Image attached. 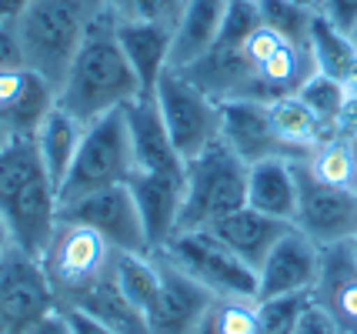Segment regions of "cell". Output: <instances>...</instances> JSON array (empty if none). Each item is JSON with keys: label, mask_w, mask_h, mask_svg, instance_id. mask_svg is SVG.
I'll list each match as a JSON object with an SVG mask.
<instances>
[{"label": "cell", "mask_w": 357, "mask_h": 334, "mask_svg": "<svg viewBox=\"0 0 357 334\" xmlns=\"http://www.w3.org/2000/svg\"><path fill=\"white\" fill-rule=\"evenodd\" d=\"M137 201L140 221L151 241V251L164 248L181 231V207H184V177L174 174H137L127 181Z\"/></svg>", "instance_id": "e0dca14e"}, {"label": "cell", "mask_w": 357, "mask_h": 334, "mask_svg": "<svg viewBox=\"0 0 357 334\" xmlns=\"http://www.w3.org/2000/svg\"><path fill=\"white\" fill-rule=\"evenodd\" d=\"M297 171V218L294 227L304 231L317 248L357 241V191L331 188L307 174L304 160H294Z\"/></svg>", "instance_id": "9c48e42d"}, {"label": "cell", "mask_w": 357, "mask_h": 334, "mask_svg": "<svg viewBox=\"0 0 357 334\" xmlns=\"http://www.w3.org/2000/svg\"><path fill=\"white\" fill-rule=\"evenodd\" d=\"M190 334H257L254 301L248 298H214L207 314Z\"/></svg>", "instance_id": "f546056e"}, {"label": "cell", "mask_w": 357, "mask_h": 334, "mask_svg": "<svg viewBox=\"0 0 357 334\" xmlns=\"http://www.w3.org/2000/svg\"><path fill=\"white\" fill-rule=\"evenodd\" d=\"M314 304L311 291L301 294H278V298H257L254 314H257V334H291L297 328L301 314Z\"/></svg>", "instance_id": "4dcf8cb0"}, {"label": "cell", "mask_w": 357, "mask_h": 334, "mask_svg": "<svg viewBox=\"0 0 357 334\" xmlns=\"http://www.w3.org/2000/svg\"><path fill=\"white\" fill-rule=\"evenodd\" d=\"M160 251H167L174 264L201 281L214 298H248L257 301V271L244 264L227 244H220L207 227L177 231Z\"/></svg>", "instance_id": "52a82bcc"}, {"label": "cell", "mask_w": 357, "mask_h": 334, "mask_svg": "<svg viewBox=\"0 0 357 334\" xmlns=\"http://www.w3.org/2000/svg\"><path fill=\"white\" fill-rule=\"evenodd\" d=\"M124 121H127V134H130L137 171H144V174L184 177L187 160L177 154L171 134H167V124H164V114L157 107L154 91H144L140 97H134L124 107Z\"/></svg>", "instance_id": "4fadbf2b"}, {"label": "cell", "mask_w": 357, "mask_h": 334, "mask_svg": "<svg viewBox=\"0 0 357 334\" xmlns=\"http://www.w3.org/2000/svg\"><path fill=\"white\" fill-rule=\"evenodd\" d=\"M248 204L261 214L294 224L297 218V171L294 160L267 158L250 164L248 171Z\"/></svg>", "instance_id": "44dd1931"}, {"label": "cell", "mask_w": 357, "mask_h": 334, "mask_svg": "<svg viewBox=\"0 0 357 334\" xmlns=\"http://www.w3.org/2000/svg\"><path fill=\"white\" fill-rule=\"evenodd\" d=\"M14 248V238H10V227H7V221H3V214H0V257L7 255Z\"/></svg>", "instance_id": "f35d334b"}, {"label": "cell", "mask_w": 357, "mask_h": 334, "mask_svg": "<svg viewBox=\"0 0 357 334\" xmlns=\"http://www.w3.org/2000/svg\"><path fill=\"white\" fill-rule=\"evenodd\" d=\"M0 308L10 334H24L40 314L57 308V294L40 257L20 251L17 244L0 257Z\"/></svg>", "instance_id": "30bf717a"}, {"label": "cell", "mask_w": 357, "mask_h": 334, "mask_svg": "<svg viewBox=\"0 0 357 334\" xmlns=\"http://www.w3.org/2000/svg\"><path fill=\"white\" fill-rule=\"evenodd\" d=\"M151 91L164 114L174 147L184 160L197 158L204 147H211L220 137V100L201 91L184 70L167 67Z\"/></svg>", "instance_id": "8992f818"}, {"label": "cell", "mask_w": 357, "mask_h": 334, "mask_svg": "<svg viewBox=\"0 0 357 334\" xmlns=\"http://www.w3.org/2000/svg\"><path fill=\"white\" fill-rule=\"evenodd\" d=\"M321 268V248L304 231L291 227L274 244V251L257 268V298H278V294H301L314 291Z\"/></svg>", "instance_id": "5bb4252c"}, {"label": "cell", "mask_w": 357, "mask_h": 334, "mask_svg": "<svg viewBox=\"0 0 357 334\" xmlns=\"http://www.w3.org/2000/svg\"><path fill=\"white\" fill-rule=\"evenodd\" d=\"M24 334H77V331H74V324L67 318V311L57 304V308H50L47 314H40Z\"/></svg>", "instance_id": "e575fe53"}, {"label": "cell", "mask_w": 357, "mask_h": 334, "mask_svg": "<svg viewBox=\"0 0 357 334\" xmlns=\"http://www.w3.org/2000/svg\"><path fill=\"white\" fill-rule=\"evenodd\" d=\"M227 17V0H181L174 17V40H171V67L184 70L197 57L218 44L220 27Z\"/></svg>", "instance_id": "d6986e66"}, {"label": "cell", "mask_w": 357, "mask_h": 334, "mask_svg": "<svg viewBox=\"0 0 357 334\" xmlns=\"http://www.w3.org/2000/svg\"><path fill=\"white\" fill-rule=\"evenodd\" d=\"M351 37H354V44H357V27H354V31H351Z\"/></svg>", "instance_id": "b9f144b4"}, {"label": "cell", "mask_w": 357, "mask_h": 334, "mask_svg": "<svg viewBox=\"0 0 357 334\" xmlns=\"http://www.w3.org/2000/svg\"><path fill=\"white\" fill-rule=\"evenodd\" d=\"M314 304L324 308L341 334H357V244L321 248V268L314 281Z\"/></svg>", "instance_id": "9a60e30c"}, {"label": "cell", "mask_w": 357, "mask_h": 334, "mask_svg": "<svg viewBox=\"0 0 357 334\" xmlns=\"http://www.w3.org/2000/svg\"><path fill=\"white\" fill-rule=\"evenodd\" d=\"M304 167L321 184L357 191V134H331L304 158Z\"/></svg>", "instance_id": "cb8c5ba5"}, {"label": "cell", "mask_w": 357, "mask_h": 334, "mask_svg": "<svg viewBox=\"0 0 357 334\" xmlns=\"http://www.w3.org/2000/svg\"><path fill=\"white\" fill-rule=\"evenodd\" d=\"M0 334H10V328H7V318H3V308H0Z\"/></svg>", "instance_id": "60d3db41"}, {"label": "cell", "mask_w": 357, "mask_h": 334, "mask_svg": "<svg viewBox=\"0 0 357 334\" xmlns=\"http://www.w3.org/2000/svg\"><path fill=\"white\" fill-rule=\"evenodd\" d=\"M27 7H31V0H0V20L14 24L17 17L27 10Z\"/></svg>", "instance_id": "74e56055"}, {"label": "cell", "mask_w": 357, "mask_h": 334, "mask_svg": "<svg viewBox=\"0 0 357 334\" xmlns=\"http://www.w3.org/2000/svg\"><path fill=\"white\" fill-rule=\"evenodd\" d=\"M61 308L67 311V318H70V324H74V331L77 334H117V331H110L100 318L87 314L84 308H74V304H61Z\"/></svg>", "instance_id": "8d00e7d4"}, {"label": "cell", "mask_w": 357, "mask_h": 334, "mask_svg": "<svg viewBox=\"0 0 357 334\" xmlns=\"http://www.w3.org/2000/svg\"><path fill=\"white\" fill-rule=\"evenodd\" d=\"M291 227H294V224L278 221V218H271V214H261V211H254L250 204L237 207L231 214H224L220 221L207 224V231H211L220 244H227L234 255L241 257L244 264H250L254 271L264 264L267 255L274 251V244H278Z\"/></svg>", "instance_id": "ac0fdd59"}, {"label": "cell", "mask_w": 357, "mask_h": 334, "mask_svg": "<svg viewBox=\"0 0 357 334\" xmlns=\"http://www.w3.org/2000/svg\"><path fill=\"white\" fill-rule=\"evenodd\" d=\"M10 141V130H7V124H3V117H0V147Z\"/></svg>", "instance_id": "ab89813d"}, {"label": "cell", "mask_w": 357, "mask_h": 334, "mask_svg": "<svg viewBox=\"0 0 357 334\" xmlns=\"http://www.w3.org/2000/svg\"><path fill=\"white\" fill-rule=\"evenodd\" d=\"M354 244H357V241H354Z\"/></svg>", "instance_id": "ee69618b"}, {"label": "cell", "mask_w": 357, "mask_h": 334, "mask_svg": "<svg viewBox=\"0 0 357 334\" xmlns=\"http://www.w3.org/2000/svg\"><path fill=\"white\" fill-rule=\"evenodd\" d=\"M291 334H341V328L331 321V314H327L324 308L311 304V308L301 314V321H297V328Z\"/></svg>", "instance_id": "836d02e7"}, {"label": "cell", "mask_w": 357, "mask_h": 334, "mask_svg": "<svg viewBox=\"0 0 357 334\" xmlns=\"http://www.w3.org/2000/svg\"><path fill=\"white\" fill-rule=\"evenodd\" d=\"M54 107L57 91L27 64L0 70V117L10 137H33Z\"/></svg>", "instance_id": "2e32d148"}, {"label": "cell", "mask_w": 357, "mask_h": 334, "mask_svg": "<svg viewBox=\"0 0 357 334\" xmlns=\"http://www.w3.org/2000/svg\"><path fill=\"white\" fill-rule=\"evenodd\" d=\"M284 44H291L287 37H280L278 31H271L267 24H257L254 31L244 37V44H241V50H244V57H248V64L250 67H257V64H264L271 54H278Z\"/></svg>", "instance_id": "1f68e13d"}, {"label": "cell", "mask_w": 357, "mask_h": 334, "mask_svg": "<svg viewBox=\"0 0 357 334\" xmlns=\"http://www.w3.org/2000/svg\"><path fill=\"white\" fill-rule=\"evenodd\" d=\"M100 10L104 0H31L14 20L24 64L57 91Z\"/></svg>", "instance_id": "7a4b0ae2"}, {"label": "cell", "mask_w": 357, "mask_h": 334, "mask_svg": "<svg viewBox=\"0 0 357 334\" xmlns=\"http://www.w3.org/2000/svg\"><path fill=\"white\" fill-rule=\"evenodd\" d=\"M20 64H24V50H20V40H17V27L0 20V70Z\"/></svg>", "instance_id": "d590c367"}, {"label": "cell", "mask_w": 357, "mask_h": 334, "mask_svg": "<svg viewBox=\"0 0 357 334\" xmlns=\"http://www.w3.org/2000/svg\"><path fill=\"white\" fill-rule=\"evenodd\" d=\"M304 3H311V7H317V0H304Z\"/></svg>", "instance_id": "7bdbcfd3"}, {"label": "cell", "mask_w": 357, "mask_h": 334, "mask_svg": "<svg viewBox=\"0 0 357 334\" xmlns=\"http://www.w3.org/2000/svg\"><path fill=\"white\" fill-rule=\"evenodd\" d=\"M254 7H257L261 24H267L271 31H278L297 47H311L317 7L304 3V0H254Z\"/></svg>", "instance_id": "83f0119b"}, {"label": "cell", "mask_w": 357, "mask_h": 334, "mask_svg": "<svg viewBox=\"0 0 357 334\" xmlns=\"http://www.w3.org/2000/svg\"><path fill=\"white\" fill-rule=\"evenodd\" d=\"M134 174H137V160H134L124 107H121V111H110L97 117L93 124H87L77 158L57 191V201L70 204L91 191H100L110 184H127Z\"/></svg>", "instance_id": "5b68a950"}, {"label": "cell", "mask_w": 357, "mask_h": 334, "mask_svg": "<svg viewBox=\"0 0 357 334\" xmlns=\"http://www.w3.org/2000/svg\"><path fill=\"white\" fill-rule=\"evenodd\" d=\"M40 264L50 278L57 304H80L104 278L114 274L117 251L93 227L61 218L40 255Z\"/></svg>", "instance_id": "277c9868"}, {"label": "cell", "mask_w": 357, "mask_h": 334, "mask_svg": "<svg viewBox=\"0 0 357 334\" xmlns=\"http://www.w3.org/2000/svg\"><path fill=\"white\" fill-rule=\"evenodd\" d=\"M311 54H314V64L321 74L334 80H347L351 70L357 67V44L351 33L337 31L331 20L317 14L314 17V31H311Z\"/></svg>", "instance_id": "484cf974"}, {"label": "cell", "mask_w": 357, "mask_h": 334, "mask_svg": "<svg viewBox=\"0 0 357 334\" xmlns=\"http://www.w3.org/2000/svg\"><path fill=\"white\" fill-rule=\"evenodd\" d=\"M271 121H274V128L284 141L291 144L294 151H301L304 158L311 154L314 147L321 141L331 137V130L314 117L304 104H301V97H280V100H271Z\"/></svg>", "instance_id": "4316f807"}, {"label": "cell", "mask_w": 357, "mask_h": 334, "mask_svg": "<svg viewBox=\"0 0 357 334\" xmlns=\"http://www.w3.org/2000/svg\"><path fill=\"white\" fill-rule=\"evenodd\" d=\"M144 91L147 87L137 77L134 64L127 61L124 47L114 33V17L104 7L84 47L77 50L63 84L57 87V104L67 114H74L80 124H93L97 117L127 107Z\"/></svg>", "instance_id": "6da1fadb"}, {"label": "cell", "mask_w": 357, "mask_h": 334, "mask_svg": "<svg viewBox=\"0 0 357 334\" xmlns=\"http://www.w3.org/2000/svg\"><path fill=\"white\" fill-rule=\"evenodd\" d=\"M297 97H301V104H304L331 134L341 130V117H344V107H347V87H344L341 80L327 77V74L317 70V74L297 91Z\"/></svg>", "instance_id": "f1b7e54d"}, {"label": "cell", "mask_w": 357, "mask_h": 334, "mask_svg": "<svg viewBox=\"0 0 357 334\" xmlns=\"http://www.w3.org/2000/svg\"><path fill=\"white\" fill-rule=\"evenodd\" d=\"M61 218L93 227L97 234H104V241L117 255H147L151 251L130 184H110V188L84 194L70 204H61Z\"/></svg>", "instance_id": "ba28073f"}, {"label": "cell", "mask_w": 357, "mask_h": 334, "mask_svg": "<svg viewBox=\"0 0 357 334\" xmlns=\"http://www.w3.org/2000/svg\"><path fill=\"white\" fill-rule=\"evenodd\" d=\"M248 164L231 151V144L218 137L204 147L184 167V207H181V231L207 227L248 204Z\"/></svg>", "instance_id": "3957f363"}, {"label": "cell", "mask_w": 357, "mask_h": 334, "mask_svg": "<svg viewBox=\"0 0 357 334\" xmlns=\"http://www.w3.org/2000/svg\"><path fill=\"white\" fill-rule=\"evenodd\" d=\"M254 74L264 87L267 100H280V97H294L307 80L317 74L311 47H297V44H284L278 54H271L264 64L254 67Z\"/></svg>", "instance_id": "603a6c76"}, {"label": "cell", "mask_w": 357, "mask_h": 334, "mask_svg": "<svg viewBox=\"0 0 357 334\" xmlns=\"http://www.w3.org/2000/svg\"><path fill=\"white\" fill-rule=\"evenodd\" d=\"M114 33L124 47L127 61L134 64L137 77L151 91L157 77L171 67V40H174V20H114Z\"/></svg>", "instance_id": "ffe728a7"}, {"label": "cell", "mask_w": 357, "mask_h": 334, "mask_svg": "<svg viewBox=\"0 0 357 334\" xmlns=\"http://www.w3.org/2000/svg\"><path fill=\"white\" fill-rule=\"evenodd\" d=\"M114 268H117V264H114ZM74 308H84L87 314L100 318L110 331H117V334H151L147 314H144L137 304L121 291V284H117V278H114V274L104 278V281L93 287L80 304H74Z\"/></svg>", "instance_id": "d4e9b609"}, {"label": "cell", "mask_w": 357, "mask_h": 334, "mask_svg": "<svg viewBox=\"0 0 357 334\" xmlns=\"http://www.w3.org/2000/svg\"><path fill=\"white\" fill-rule=\"evenodd\" d=\"M154 257L160 284H157L154 304L147 308L151 334H190L207 314V308L214 304V294L201 281H194L181 264H174L167 251L157 248Z\"/></svg>", "instance_id": "8fae6325"}, {"label": "cell", "mask_w": 357, "mask_h": 334, "mask_svg": "<svg viewBox=\"0 0 357 334\" xmlns=\"http://www.w3.org/2000/svg\"><path fill=\"white\" fill-rule=\"evenodd\" d=\"M317 14L331 20L337 31L351 33L357 27V0H317Z\"/></svg>", "instance_id": "d6a6232c"}, {"label": "cell", "mask_w": 357, "mask_h": 334, "mask_svg": "<svg viewBox=\"0 0 357 334\" xmlns=\"http://www.w3.org/2000/svg\"><path fill=\"white\" fill-rule=\"evenodd\" d=\"M220 137L231 144V151L248 167L267 158L304 160V154L294 151L278 134L271 121V104H261V100H224L220 104Z\"/></svg>", "instance_id": "7c38bea8"}, {"label": "cell", "mask_w": 357, "mask_h": 334, "mask_svg": "<svg viewBox=\"0 0 357 334\" xmlns=\"http://www.w3.org/2000/svg\"><path fill=\"white\" fill-rule=\"evenodd\" d=\"M84 130H87V124H80L74 114H67L61 104H57V107L44 117V124L37 128V134H33L37 154L44 160V171L50 174V181L57 184V191H61V184H63V177H67V171H70L74 158H77Z\"/></svg>", "instance_id": "7402d4cb"}]
</instances>
